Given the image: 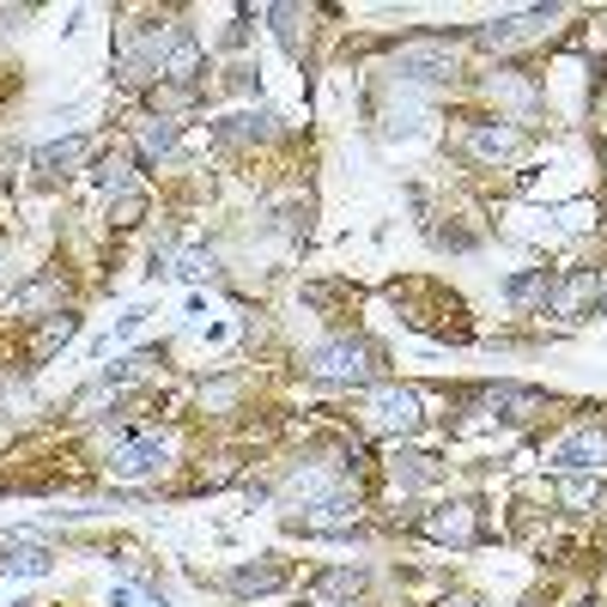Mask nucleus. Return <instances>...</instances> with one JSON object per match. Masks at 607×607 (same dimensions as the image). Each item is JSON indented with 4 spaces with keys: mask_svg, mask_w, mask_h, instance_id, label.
Segmentation results:
<instances>
[{
    "mask_svg": "<svg viewBox=\"0 0 607 607\" xmlns=\"http://www.w3.org/2000/svg\"><path fill=\"white\" fill-rule=\"evenodd\" d=\"M371 358H377V353H371L365 341H322V346H310V353H304V371L316 383H365L371 371H377Z\"/></svg>",
    "mask_w": 607,
    "mask_h": 607,
    "instance_id": "1",
    "label": "nucleus"
},
{
    "mask_svg": "<svg viewBox=\"0 0 607 607\" xmlns=\"http://www.w3.org/2000/svg\"><path fill=\"white\" fill-rule=\"evenodd\" d=\"M456 73V49L444 43H407L395 55V80H419V85H444Z\"/></svg>",
    "mask_w": 607,
    "mask_h": 607,
    "instance_id": "2",
    "label": "nucleus"
},
{
    "mask_svg": "<svg viewBox=\"0 0 607 607\" xmlns=\"http://www.w3.org/2000/svg\"><path fill=\"white\" fill-rule=\"evenodd\" d=\"M164 462H171L164 437H128V444L110 456V474L115 480H152V474H164Z\"/></svg>",
    "mask_w": 607,
    "mask_h": 607,
    "instance_id": "3",
    "label": "nucleus"
},
{
    "mask_svg": "<svg viewBox=\"0 0 607 607\" xmlns=\"http://www.w3.org/2000/svg\"><path fill=\"white\" fill-rule=\"evenodd\" d=\"M365 419L377 425V432H413V425H419V395L413 390H377L365 402Z\"/></svg>",
    "mask_w": 607,
    "mask_h": 607,
    "instance_id": "4",
    "label": "nucleus"
},
{
    "mask_svg": "<svg viewBox=\"0 0 607 607\" xmlns=\"http://www.w3.org/2000/svg\"><path fill=\"white\" fill-rule=\"evenodd\" d=\"M553 468L559 474H584V468H601L607 462V432H596V425H584V432H571L559 449H553Z\"/></svg>",
    "mask_w": 607,
    "mask_h": 607,
    "instance_id": "5",
    "label": "nucleus"
},
{
    "mask_svg": "<svg viewBox=\"0 0 607 607\" xmlns=\"http://www.w3.org/2000/svg\"><path fill=\"white\" fill-rule=\"evenodd\" d=\"M159 73H164V80H176V85H195V80H201V43H195V31L171 24V37H164V61H159Z\"/></svg>",
    "mask_w": 607,
    "mask_h": 607,
    "instance_id": "6",
    "label": "nucleus"
},
{
    "mask_svg": "<svg viewBox=\"0 0 607 607\" xmlns=\"http://www.w3.org/2000/svg\"><path fill=\"white\" fill-rule=\"evenodd\" d=\"M425 535H432V540H456V547H468V540L480 535V510H474V505H444L437 516H425Z\"/></svg>",
    "mask_w": 607,
    "mask_h": 607,
    "instance_id": "7",
    "label": "nucleus"
},
{
    "mask_svg": "<svg viewBox=\"0 0 607 607\" xmlns=\"http://www.w3.org/2000/svg\"><path fill=\"white\" fill-rule=\"evenodd\" d=\"M547 19H559V12H523V19H498V24H486L480 31V49H510V43H528L535 31H547Z\"/></svg>",
    "mask_w": 607,
    "mask_h": 607,
    "instance_id": "8",
    "label": "nucleus"
},
{
    "mask_svg": "<svg viewBox=\"0 0 607 607\" xmlns=\"http://www.w3.org/2000/svg\"><path fill=\"white\" fill-rule=\"evenodd\" d=\"M468 146L480 152V159H516V152H523V128H510V122H498V128H474Z\"/></svg>",
    "mask_w": 607,
    "mask_h": 607,
    "instance_id": "9",
    "label": "nucleus"
},
{
    "mask_svg": "<svg viewBox=\"0 0 607 607\" xmlns=\"http://www.w3.org/2000/svg\"><path fill=\"white\" fill-rule=\"evenodd\" d=\"M280 584H286V565H237V571H231V589H237V596H274Z\"/></svg>",
    "mask_w": 607,
    "mask_h": 607,
    "instance_id": "10",
    "label": "nucleus"
},
{
    "mask_svg": "<svg viewBox=\"0 0 607 607\" xmlns=\"http://www.w3.org/2000/svg\"><path fill=\"white\" fill-rule=\"evenodd\" d=\"M486 407H493L498 419H523L528 407H540V390H510V383H505V390L486 395Z\"/></svg>",
    "mask_w": 607,
    "mask_h": 607,
    "instance_id": "11",
    "label": "nucleus"
},
{
    "mask_svg": "<svg viewBox=\"0 0 607 607\" xmlns=\"http://www.w3.org/2000/svg\"><path fill=\"white\" fill-rule=\"evenodd\" d=\"M559 505L596 510V505H607V486H601V480H571V474H565V480H559Z\"/></svg>",
    "mask_w": 607,
    "mask_h": 607,
    "instance_id": "12",
    "label": "nucleus"
},
{
    "mask_svg": "<svg viewBox=\"0 0 607 607\" xmlns=\"http://www.w3.org/2000/svg\"><path fill=\"white\" fill-rule=\"evenodd\" d=\"M85 159V134L73 140H49V146H37V171H61V164H80Z\"/></svg>",
    "mask_w": 607,
    "mask_h": 607,
    "instance_id": "13",
    "label": "nucleus"
},
{
    "mask_svg": "<svg viewBox=\"0 0 607 607\" xmlns=\"http://www.w3.org/2000/svg\"><path fill=\"white\" fill-rule=\"evenodd\" d=\"M505 299H516V304H528V299H553V274H547V267H535V274L505 280Z\"/></svg>",
    "mask_w": 607,
    "mask_h": 607,
    "instance_id": "14",
    "label": "nucleus"
},
{
    "mask_svg": "<svg viewBox=\"0 0 607 607\" xmlns=\"http://www.w3.org/2000/svg\"><path fill=\"white\" fill-rule=\"evenodd\" d=\"M267 19H274L280 49H286V55L299 61V55H304V43H299V12H292V7H267Z\"/></svg>",
    "mask_w": 607,
    "mask_h": 607,
    "instance_id": "15",
    "label": "nucleus"
},
{
    "mask_svg": "<svg viewBox=\"0 0 607 607\" xmlns=\"http://www.w3.org/2000/svg\"><path fill=\"white\" fill-rule=\"evenodd\" d=\"M358 589H365V571H322L316 577V596H358Z\"/></svg>",
    "mask_w": 607,
    "mask_h": 607,
    "instance_id": "16",
    "label": "nucleus"
},
{
    "mask_svg": "<svg viewBox=\"0 0 607 607\" xmlns=\"http://www.w3.org/2000/svg\"><path fill=\"white\" fill-rule=\"evenodd\" d=\"M0 571H19V577H43V571H49V553H43V547H12V559H0Z\"/></svg>",
    "mask_w": 607,
    "mask_h": 607,
    "instance_id": "17",
    "label": "nucleus"
},
{
    "mask_svg": "<svg viewBox=\"0 0 607 607\" xmlns=\"http://www.w3.org/2000/svg\"><path fill=\"white\" fill-rule=\"evenodd\" d=\"M73 328H80V316H55L43 334H37V358H49L55 346H68V341H73Z\"/></svg>",
    "mask_w": 607,
    "mask_h": 607,
    "instance_id": "18",
    "label": "nucleus"
},
{
    "mask_svg": "<svg viewBox=\"0 0 607 607\" xmlns=\"http://www.w3.org/2000/svg\"><path fill=\"white\" fill-rule=\"evenodd\" d=\"M171 140H176V122H171V115H159V122L140 128V152H146V159H152V152H171Z\"/></svg>",
    "mask_w": 607,
    "mask_h": 607,
    "instance_id": "19",
    "label": "nucleus"
},
{
    "mask_svg": "<svg viewBox=\"0 0 607 607\" xmlns=\"http://www.w3.org/2000/svg\"><path fill=\"white\" fill-rule=\"evenodd\" d=\"M267 122H274V115H231V122H219V140H250V134H267Z\"/></svg>",
    "mask_w": 607,
    "mask_h": 607,
    "instance_id": "20",
    "label": "nucleus"
},
{
    "mask_svg": "<svg viewBox=\"0 0 607 607\" xmlns=\"http://www.w3.org/2000/svg\"><path fill=\"white\" fill-rule=\"evenodd\" d=\"M493 92H498V98H510V103H523V110H535V85H523V80H505V73H498Z\"/></svg>",
    "mask_w": 607,
    "mask_h": 607,
    "instance_id": "21",
    "label": "nucleus"
},
{
    "mask_svg": "<svg viewBox=\"0 0 607 607\" xmlns=\"http://www.w3.org/2000/svg\"><path fill=\"white\" fill-rule=\"evenodd\" d=\"M589 292H596V280H571V286H565V299H559V316H577V304H584Z\"/></svg>",
    "mask_w": 607,
    "mask_h": 607,
    "instance_id": "22",
    "label": "nucleus"
},
{
    "mask_svg": "<svg viewBox=\"0 0 607 607\" xmlns=\"http://www.w3.org/2000/svg\"><path fill=\"white\" fill-rule=\"evenodd\" d=\"M407 462V486H425V480H437V462L432 456H402Z\"/></svg>",
    "mask_w": 607,
    "mask_h": 607,
    "instance_id": "23",
    "label": "nucleus"
},
{
    "mask_svg": "<svg viewBox=\"0 0 607 607\" xmlns=\"http://www.w3.org/2000/svg\"><path fill=\"white\" fill-rule=\"evenodd\" d=\"M122 183H128V164L103 159V164H98V189H122Z\"/></svg>",
    "mask_w": 607,
    "mask_h": 607,
    "instance_id": "24",
    "label": "nucleus"
},
{
    "mask_svg": "<svg viewBox=\"0 0 607 607\" xmlns=\"http://www.w3.org/2000/svg\"><path fill=\"white\" fill-rule=\"evenodd\" d=\"M206 267H213V262H206V255H183V262H176V274H183V280H201Z\"/></svg>",
    "mask_w": 607,
    "mask_h": 607,
    "instance_id": "25",
    "label": "nucleus"
},
{
    "mask_svg": "<svg viewBox=\"0 0 607 607\" xmlns=\"http://www.w3.org/2000/svg\"><path fill=\"white\" fill-rule=\"evenodd\" d=\"M110 607H140L134 589H110Z\"/></svg>",
    "mask_w": 607,
    "mask_h": 607,
    "instance_id": "26",
    "label": "nucleus"
},
{
    "mask_svg": "<svg viewBox=\"0 0 607 607\" xmlns=\"http://www.w3.org/2000/svg\"><path fill=\"white\" fill-rule=\"evenodd\" d=\"M596 310H601V316H607V292H601V299H596Z\"/></svg>",
    "mask_w": 607,
    "mask_h": 607,
    "instance_id": "27",
    "label": "nucleus"
},
{
    "mask_svg": "<svg viewBox=\"0 0 607 607\" xmlns=\"http://www.w3.org/2000/svg\"><path fill=\"white\" fill-rule=\"evenodd\" d=\"M462 607H474V601H462Z\"/></svg>",
    "mask_w": 607,
    "mask_h": 607,
    "instance_id": "28",
    "label": "nucleus"
}]
</instances>
